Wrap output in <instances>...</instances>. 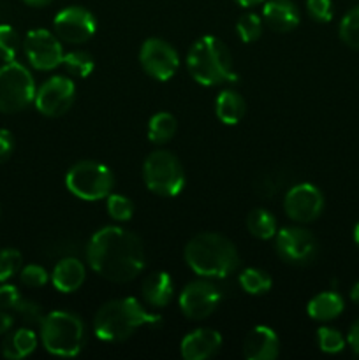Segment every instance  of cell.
<instances>
[{"instance_id": "obj_27", "label": "cell", "mask_w": 359, "mask_h": 360, "mask_svg": "<svg viewBox=\"0 0 359 360\" xmlns=\"http://www.w3.org/2000/svg\"><path fill=\"white\" fill-rule=\"evenodd\" d=\"M62 65L65 67V70L70 74V76L84 79V77H88L92 72H94L95 60L88 51L74 49V51H69L67 55H63Z\"/></svg>"}, {"instance_id": "obj_25", "label": "cell", "mask_w": 359, "mask_h": 360, "mask_svg": "<svg viewBox=\"0 0 359 360\" xmlns=\"http://www.w3.org/2000/svg\"><path fill=\"white\" fill-rule=\"evenodd\" d=\"M178 130V122L171 112H155L148 122V139L153 144H165L175 137Z\"/></svg>"}, {"instance_id": "obj_16", "label": "cell", "mask_w": 359, "mask_h": 360, "mask_svg": "<svg viewBox=\"0 0 359 360\" xmlns=\"http://www.w3.org/2000/svg\"><path fill=\"white\" fill-rule=\"evenodd\" d=\"M222 348V336L215 329H196L187 334L180 345L185 360H206L218 354Z\"/></svg>"}, {"instance_id": "obj_3", "label": "cell", "mask_w": 359, "mask_h": 360, "mask_svg": "<svg viewBox=\"0 0 359 360\" xmlns=\"http://www.w3.org/2000/svg\"><path fill=\"white\" fill-rule=\"evenodd\" d=\"M160 315L151 313L136 297L109 301L97 309L94 316V333L101 341L116 343L132 336L144 326H158Z\"/></svg>"}, {"instance_id": "obj_29", "label": "cell", "mask_w": 359, "mask_h": 360, "mask_svg": "<svg viewBox=\"0 0 359 360\" xmlns=\"http://www.w3.org/2000/svg\"><path fill=\"white\" fill-rule=\"evenodd\" d=\"M106 211L115 221H129L134 217V202L120 193H109L106 197Z\"/></svg>"}, {"instance_id": "obj_18", "label": "cell", "mask_w": 359, "mask_h": 360, "mask_svg": "<svg viewBox=\"0 0 359 360\" xmlns=\"http://www.w3.org/2000/svg\"><path fill=\"white\" fill-rule=\"evenodd\" d=\"M263 18L273 32L287 34L298 28L301 13L292 0H267L263 7Z\"/></svg>"}, {"instance_id": "obj_19", "label": "cell", "mask_w": 359, "mask_h": 360, "mask_svg": "<svg viewBox=\"0 0 359 360\" xmlns=\"http://www.w3.org/2000/svg\"><path fill=\"white\" fill-rule=\"evenodd\" d=\"M141 295L150 308H165L175 297L172 278L164 271L148 274L141 283Z\"/></svg>"}, {"instance_id": "obj_36", "label": "cell", "mask_w": 359, "mask_h": 360, "mask_svg": "<svg viewBox=\"0 0 359 360\" xmlns=\"http://www.w3.org/2000/svg\"><path fill=\"white\" fill-rule=\"evenodd\" d=\"M306 13L317 23H329L333 20V2L331 0H306Z\"/></svg>"}, {"instance_id": "obj_43", "label": "cell", "mask_w": 359, "mask_h": 360, "mask_svg": "<svg viewBox=\"0 0 359 360\" xmlns=\"http://www.w3.org/2000/svg\"><path fill=\"white\" fill-rule=\"evenodd\" d=\"M351 299H352V302L359 304V281L351 288Z\"/></svg>"}, {"instance_id": "obj_11", "label": "cell", "mask_w": 359, "mask_h": 360, "mask_svg": "<svg viewBox=\"0 0 359 360\" xmlns=\"http://www.w3.org/2000/svg\"><path fill=\"white\" fill-rule=\"evenodd\" d=\"M76 98V84L65 76H53L46 79L35 91L34 104L41 115L58 118L65 115Z\"/></svg>"}, {"instance_id": "obj_26", "label": "cell", "mask_w": 359, "mask_h": 360, "mask_svg": "<svg viewBox=\"0 0 359 360\" xmlns=\"http://www.w3.org/2000/svg\"><path fill=\"white\" fill-rule=\"evenodd\" d=\"M239 287L243 292L250 295H263L271 290L273 287V280L266 271L259 269V267H248L243 271L238 278Z\"/></svg>"}, {"instance_id": "obj_38", "label": "cell", "mask_w": 359, "mask_h": 360, "mask_svg": "<svg viewBox=\"0 0 359 360\" xmlns=\"http://www.w3.org/2000/svg\"><path fill=\"white\" fill-rule=\"evenodd\" d=\"M14 151V137L7 129H0V164L7 160Z\"/></svg>"}, {"instance_id": "obj_28", "label": "cell", "mask_w": 359, "mask_h": 360, "mask_svg": "<svg viewBox=\"0 0 359 360\" xmlns=\"http://www.w3.org/2000/svg\"><path fill=\"white\" fill-rule=\"evenodd\" d=\"M340 39L348 48L359 51V6L348 11L340 21Z\"/></svg>"}, {"instance_id": "obj_33", "label": "cell", "mask_w": 359, "mask_h": 360, "mask_svg": "<svg viewBox=\"0 0 359 360\" xmlns=\"http://www.w3.org/2000/svg\"><path fill=\"white\" fill-rule=\"evenodd\" d=\"M14 315L20 316L21 322L28 327L41 326L42 319H44V311H42L41 304L35 301H30V299H25L21 295V299L18 301L16 308H14Z\"/></svg>"}, {"instance_id": "obj_2", "label": "cell", "mask_w": 359, "mask_h": 360, "mask_svg": "<svg viewBox=\"0 0 359 360\" xmlns=\"http://www.w3.org/2000/svg\"><path fill=\"white\" fill-rule=\"evenodd\" d=\"M185 262L197 276L224 280L239 267V253L234 243L218 232H201L185 246Z\"/></svg>"}, {"instance_id": "obj_15", "label": "cell", "mask_w": 359, "mask_h": 360, "mask_svg": "<svg viewBox=\"0 0 359 360\" xmlns=\"http://www.w3.org/2000/svg\"><path fill=\"white\" fill-rule=\"evenodd\" d=\"M284 210L296 224H312L324 211L322 192L312 183H298L285 193Z\"/></svg>"}, {"instance_id": "obj_30", "label": "cell", "mask_w": 359, "mask_h": 360, "mask_svg": "<svg viewBox=\"0 0 359 360\" xmlns=\"http://www.w3.org/2000/svg\"><path fill=\"white\" fill-rule=\"evenodd\" d=\"M317 345L324 354H340L344 348L347 347V338L341 336L340 330L333 329V327H320L317 330Z\"/></svg>"}, {"instance_id": "obj_39", "label": "cell", "mask_w": 359, "mask_h": 360, "mask_svg": "<svg viewBox=\"0 0 359 360\" xmlns=\"http://www.w3.org/2000/svg\"><path fill=\"white\" fill-rule=\"evenodd\" d=\"M347 345L355 355H359V319L351 326L347 334Z\"/></svg>"}, {"instance_id": "obj_42", "label": "cell", "mask_w": 359, "mask_h": 360, "mask_svg": "<svg viewBox=\"0 0 359 360\" xmlns=\"http://www.w3.org/2000/svg\"><path fill=\"white\" fill-rule=\"evenodd\" d=\"M236 2H238L241 7H256L259 6V4L266 2V0H236Z\"/></svg>"}, {"instance_id": "obj_40", "label": "cell", "mask_w": 359, "mask_h": 360, "mask_svg": "<svg viewBox=\"0 0 359 360\" xmlns=\"http://www.w3.org/2000/svg\"><path fill=\"white\" fill-rule=\"evenodd\" d=\"M13 323H14L13 313L7 311V309L0 308V336L9 333L11 327H13Z\"/></svg>"}, {"instance_id": "obj_41", "label": "cell", "mask_w": 359, "mask_h": 360, "mask_svg": "<svg viewBox=\"0 0 359 360\" xmlns=\"http://www.w3.org/2000/svg\"><path fill=\"white\" fill-rule=\"evenodd\" d=\"M23 2L30 7H46V6H49L53 0H23Z\"/></svg>"}, {"instance_id": "obj_32", "label": "cell", "mask_w": 359, "mask_h": 360, "mask_svg": "<svg viewBox=\"0 0 359 360\" xmlns=\"http://www.w3.org/2000/svg\"><path fill=\"white\" fill-rule=\"evenodd\" d=\"M20 35L11 25H0V60L13 62L20 51Z\"/></svg>"}, {"instance_id": "obj_24", "label": "cell", "mask_w": 359, "mask_h": 360, "mask_svg": "<svg viewBox=\"0 0 359 360\" xmlns=\"http://www.w3.org/2000/svg\"><path fill=\"white\" fill-rule=\"evenodd\" d=\"M246 229L253 238L267 241V239H273L278 232L277 218L271 211L264 210V207H256L246 217Z\"/></svg>"}, {"instance_id": "obj_21", "label": "cell", "mask_w": 359, "mask_h": 360, "mask_svg": "<svg viewBox=\"0 0 359 360\" xmlns=\"http://www.w3.org/2000/svg\"><path fill=\"white\" fill-rule=\"evenodd\" d=\"M345 301L338 292H320L310 299L306 311L317 322H331L344 313Z\"/></svg>"}, {"instance_id": "obj_35", "label": "cell", "mask_w": 359, "mask_h": 360, "mask_svg": "<svg viewBox=\"0 0 359 360\" xmlns=\"http://www.w3.org/2000/svg\"><path fill=\"white\" fill-rule=\"evenodd\" d=\"M20 280L25 287L28 288H41L48 283L49 274L48 271L37 264H30V266L21 267L20 271Z\"/></svg>"}, {"instance_id": "obj_23", "label": "cell", "mask_w": 359, "mask_h": 360, "mask_svg": "<svg viewBox=\"0 0 359 360\" xmlns=\"http://www.w3.org/2000/svg\"><path fill=\"white\" fill-rule=\"evenodd\" d=\"M37 348V334L30 327H23L7 334L2 343V355L9 360H21L32 355Z\"/></svg>"}, {"instance_id": "obj_22", "label": "cell", "mask_w": 359, "mask_h": 360, "mask_svg": "<svg viewBox=\"0 0 359 360\" xmlns=\"http://www.w3.org/2000/svg\"><path fill=\"white\" fill-rule=\"evenodd\" d=\"M246 112L245 98L234 90H224L215 101V115L224 125H238Z\"/></svg>"}, {"instance_id": "obj_10", "label": "cell", "mask_w": 359, "mask_h": 360, "mask_svg": "<svg viewBox=\"0 0 359 360\" xmlns=\"http://www.w3.org/2000/svg\"><path fill=\"white\" fill-rule=\"evenodd\" d=\"M222 301V292L208 278L190 281L178 299L180 309L189 320H204L213 315Z\"/></svg>"}, {"instance_id": "obj_31", "label": "cell", "mask_w": 359, "mask_h": 360, "mask_svg": "<svg viewBox=\"0 0 359 360\" xmlns=\"http://www.w3.org/2000/svg\"><path fill=\"white\" fill-rule=\"evenodd\" d=\"M236 32H238L239 39L246 44L256 42L263 35V20L257 14L245 13L236 23Z\"/></svg>"}, {"instance_id": "obj_7", "label": "cell", "mask_w": 359, "mask_h": 360, "mask_svg": "<svg viewBox=\"0 0 359 360\" xmlns=\"http://www.w3.org/2000/svg\"><path fill=\"white\" fill-rule=\"evenodd\" d=\"M65 186L77 199L94 202L106 199L113 192L115 176L111 169L101 162L81 160L67 171Z\"/></svg>"}, {"instance_id": "obj_4", "label": "cell", "mask_w": 359, "mask_h": 360, "mask_svg": "<svg viewBox=\"0 0 359 360\" xmlns=\"http://www.w3.org/2000/svg\"><path fill=\"white\" fill-rule=\"evenodd\" d=\"M187 69L194 81L203 86H218L238 81L231 51L215 35H203L190 46L187 53Z\"/></svg>"}, {"instance_id": "obj_9", "label": "cell", "mask_w": 359, "mask_h": 360, "mask_svg": "<svg viewBox=\"0 0 359 360\" xmlns=\"http://www.w3.org/2000/svg\"><path fill=\"white\" fill-rule=\"evenodd\" d=\"M275 248L285 264L296 267L310 266L319 255V243L315 236L299 225L280 229L275 236Z\"/></svg>"}, {"instance_id": "obj_44", "label": "cell", "mask_w": 359, "mask_h": 360, "mask_svg": "<svg viewBox=\"0 0 359 360\" xmlns=\"http://www.w3.org/2000/svg\"><path fill=\"white\" fill-rule=\"evenodd\" d=\"M354 241H355V245H358V248H359V221H358V225L354 227Z\"/></svg>"}, {"instance_id": "obj_20", "label": "cell", "mask_w": 359, "mask_h": 360, "mask_svg": "<svg viewBox=\"0 0 359 360\" xmlns=\"http://www.w3.org/2000/svg\"><path fill=\"white\" fill-rule=\"evenodd\" d=\"M49 278H51V283L56 290L62 292V294H73L84 283L87 269H84L81 260L74 259V257H65L56 264Z\"/></svg>"}, {"instance_id": "obj_5", "label": "cell", "mask_w": 359, "mask_h": 360, "mask_svg": "<svg viewBox=\"0 0 359 360\" xmlns=\"http://www.w3.org/2000/svg\"><path fill=\"white\" fill-rule=\"evenodd\" d=\"M41 341L46 352L56 357H76L83 350L87 330L76 313L51 311L44 315L41 326Z\"/></svg>"}, {"instance_id": "obj_6", "label": "cell", "mask_w": 359, "mask_h": 360, "mask_svg": "<svg viewBox=\"0 0 359 360\" xmlns=\"http://www.w3.org/2000/svg\"><path fill=\"white\" fill-rule=\"evenodd\" d=\"M144 185L160 197H176L185 188V169L169 150H155L144 158Z\"/></svg>"}, {"instance_id": "obj_1", "label": "cell", "mask_w": 359, "mask_h": 360, "mask_svg": "<svg viewBox=\"0 0 359 360\" xmlns=\"http://www.w3.org/2000/svg\"><path fill=\"white\" fill-rule=\"evenodd\" d=\"M87 262L99 276L113 283H129L144 269V246L134 232L122 227H104L87 245Z\"/></svg>"}, {"instance_id": "obj_14", "label": "cell", "mask_w": 359, "mask_h": 360, "mask_svg": "<svg viewBox=\"0 0 359 360\" xmlns=\"http://www.w3.org/2000/svg\"><path fill=\"white\" fill-rule=\"evenodd\" d=\"M56 37L69 44H83L97 32V20L81 6H69L60 11L53 20Z\"/></svg>"}, {"instance_id": "obj_13", "label": "cell", "mask_w": 359, "mask_h": 360, "mask_svg": "<svg viewBox=\"0 0 359 360\" xmlns=\"http://www.w3.org/2000/svg\"><path fill=\"white\" fill-rule=\"evenodd\" d=\"M139 62L144 72L157 81H169L180 69L176 49L164 39L150 37L139 49Z\"/></svg>"}, {"instance_id": "obj_12", "label": "cell", "mask_w": 359, "mask_h": 360, "mask_svg": "<svg viewBox=\"0 0 359 360\" xmlns=\"http://www.w3.org/2000/svg\"><path fill=\"white\" fill-rule=\"evenodd\" d=\"M23 51L28 63L37 70H53L62 65L63 48L56 34L46 28H35L25 35Z\"/></svg>"}, {"instance_id": "obj_8", "label": "cell", "mask_w": 359, "mask_h": 360, "mask_svg": "<svg viewBox=\"0 0 359 360\" xmlns=\"http://www.w3.org/2000/svg\"><path fill=\"white\" fill-rule=\"evenodd\" d=\"M35 91V81L27 67L16 60L0 67V112L14 115L27 109L34 102Z\"/></svg>"}, {"instance_id": "obj_37", "label": "cell", "mask_w": 359, "mask_h": 360, "mask_svg": "<svg viewBox=\"0 0 359 360\" xmlns=\"http://www.w3.org/2000/svg\"><path fill=\"white\" fill-rule=\"evenodd\" d=\"M20 299L21 295L16 290V287H13V285H4V287H0V308L2 309H7V311L13 313Z\"/></svg>"}, {"instance_id": "obj_34", "label": "cell", "mask_w": 359, "mask_h": 360, "mask_svg": "<svg viewBox=\"0 0 359 360\" xmlns=\"http://www.w3.org/2000/svg\"><path fill=\"white\" fill-rule=\"evenodd\" d=\"M21 253L14 248L0 250V283H6L21 271Z\"/></svg>"}, {"instance_id": "obj_17", "label": "cell", "mask_w": 359, "mask_h": 360, "mask_svg": "<svg viewBox=\"0 0 359 360\" xmlns=\"http://www.w3.org/2000/svg\"><path fill=\"white\" fill-rule=\"evenodd\" d=\"M280 354V340L267 326H257L243 341V355L246 360H273Z\"/></svg>"}]
</instances>
